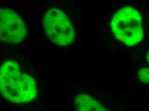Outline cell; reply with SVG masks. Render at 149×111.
<instances>
[{
  "instance_id": "cell-1",
  "label": "cell",
  "mask_w": 149,
  "mask_h": 111,
  "mask_svg": "<svg viewBox=\"0 0 149 111\" xmlns=\"http://www.w3.org/2000/svg\"><path fill=\"white\" fill-rule=\"evenodd\" d=\"M98 38L109 55H132L149 36V3L127 0L111 6L102 14Z\"/></svg>"
},
{
  "instance_id": "cell-2",
  "label": "cell",
  "mask_w": 149,
  "mask_h": 111,
  "mask_svg": "<svg viewBox=\"0 0 149 111\" xmlns=\"http://www.w3.org/2000/svg\"><path fill=\"white\" fill-rule=\"evenodd\" d=\"M0 88L5 100L16 105L36 102L45 91L38 66L23 50L3 46L0 57Z\"/></svg>"
},
{
  "instance_id": "cell-3",
  "label": "cell",
  "mask_w": 149,
  "mask_h": 111,
  "mask_svg": "<svg viewBox=\"0 0 149 111\" xmlns=\"http://www.w3.org/2000/svg\"><path fill=\"white\" fill-rule=\"evenodd\" d=\"M84 10L81 3L70 0L42 3V32L51 47L58 51H79L85 32Z\"/></svg>"
},
{
  "instance_id": "cell-4",
  "label": "cell",
  "mask_w": 149,
  "mask_h": 111,
  "mask_svg": "<svg viewBox=\"0 0 149 111\" xmlns=\"http://www.w3.org/2000/svg\"><path fill=\"white\" fill-rule=\"evenodd\" d=\"M75 111H122L125 95L116 84L91 78L72 83Z\"/></svg>"
},
{
  "instance_id": "cell-5",
  "label": "cell",
  "mask_w": 149,
  "mask_h": 111,
  "mask_svg": "<svg viewBox=\"0 0 149 111\" xmlns=\"http://www.w3.org/2000/svg\"><path fill=\"white\" fill-rule=\"evenodd\" d=\"M1 42L3 46H14L25 42L30 33L27 14L14 3H6L0 8Z\"/></svg>"
},
{
  "instance_id": "cell-6",
  "label": "cell",
  "mask_w": 149,
  "mask_h": 111,
  "mask_svg": "<svg viewBox=\"0 0 149 111\" xmlns=\"http://www.w3.org/2000/svg\"><path fill=\"white\" fill-rule=\"evenodd\" d=\"M130 57L138 67H149V36L141 47Z\"/></svg>"
},
{
  "instance_id": "cell-7",
  "label": "cell",
  "mask_w": 149,
  "mask_h": 111,
  "mask_svg": "<svg viewBox=\"0 0 149 111\" xmlns=\"http://www.w3.org/2000/svg\"><path fill=\"white\" fill-rule=\"evenodd\" d=\"M136 75L138 81L141 85L149 88V67H138Z\"/></svg>"
}]
</instances>
